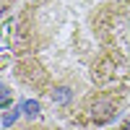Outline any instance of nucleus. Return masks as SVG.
Segmentation results:
<instances>
[{
	"mask_svg": "<svg viewBox=\"0 0 130 130\" xmlns=\"http://www.w3.org/2000/svg\"><path fill=\"white\" fill-rule=\"evenodd\" d=\"M5 13V3H3V0H0V16H3Z\"/></svg>",
	"mask_w": 130,
	"mask_h": 130,
	"instance_id": "39448f33",
	"label": "nucleus"
},
{
	"mask_svg": "<svg viewBox=\"0 0 130 130\" xmlns=\"http://www.w3.org/2000/svg\"><path fill=\"white\" fill-rule=\"evenodd\" d=\"M120 3H125V0H120Z\"/></svg>",
	"mask_w": 130,
	"mask_h": 130,
	"instance_id": "0eeeda50",
	"label": "nucleus"
},
{
	"mask_svg": "<svg viewBox=\"0 0 130 130\" xmlns=\"http://www.w3.org/2000/svg\"><path fill=\"white\" fill-rule=\"evenodd\" d=\"M120 130H130V120H127V122H125V125H122Z\"/></svg>",
	"mask_w": 130,
	"mask_h": 130,
	"instance_id": "423d86ee",
	"label": "nucleus"
},
{
	"mask_svg": "<svg viewBox=\"0 0 130 130\" xmlns=\"http://www.w3.org/2000/svg\"><path fill=\"white\" fill-rule=\"evenodd\" d=\"M115 117V104L112 102H96L94 107H91V120L96 122V125H104V122H109Z\"/></svg>",
	"mask_w": 130,
	"mask_h": 130,
	"instance_id": "f257e3e1",
	"label": "nucleus"
},
{
	"mask_svg": "<svg viewBox=\"0 0 130 130\" xmlns=\"http://www.w3.org/2000/svg\"><path fill=\"white\" fill-rule=\"evenodd\" d=\"M52 102L55 104H68L70 102V89L68 86H57V89L52 91Z\"/></svg>",
	"mask_w": 130,
	"mask_h": 130,
	"instance_id": "f03ea898",
	"label": "nucleus"
},
{
	"mask_svg": "<svg viewBox=\"0 0 130 130\" xmlns=\"http://www.w3.org/2000/svg\"><path fill=\"white\" fill-rule=\"evenodd\" d=\"M16 117H18V112L13 109L10 115H5V120H3V122H5V125H10V122H16Z\"/></svg>",
	"mask_w": 130,
	"mask_h": 130,
	"instance_id": "20e7f679",
	"label": "nucleus"
},
{
	"mask_svg": "<svg viewBox=\"0 0 130 130\" xmlns=\"http://www.w3.org/2000/svg\"><path fill=\"white\" fill-rule=\"evenodd\" d=\"M24 112H26L29 117H39V104H37V102H26V104H24Z\"/></svg>",
	"mask_w": 130,
	"mask_h": 130,
	"instance_id": "7ed1b4c3",
	"label": "nucleus"
}]
</instances>
